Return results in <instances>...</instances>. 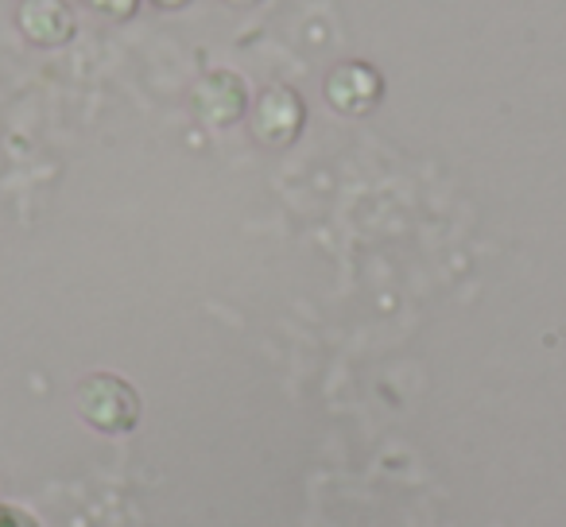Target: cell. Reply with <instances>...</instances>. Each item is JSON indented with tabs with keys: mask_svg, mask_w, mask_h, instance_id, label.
<instances>
[{
	"mask_svg": "<svg viewBox=\"0 0 566 527\" xmlns=\"http://www.w3.org/2000/svg\"><path fill=\"white\" fill-rule=\"evenodd\" d=\"M78 415L102 434H125L140 423V392L117 372H94L74 392Z\"/></svg>",
	"mask_w": 566,
	"mask_h": 527,
	"instance_id": "6da1fadb",
	"label": "cell"
},
{
	"mask_svg": "<svg viewBox=\"0 0 566 527\" xmlns=\"http://www.w3.org/2000/svg\"><path fill=\"white\" fill-rule=\"evenodd\" d=\"M303 117H307V109H303V97L292 86L264 89L249 109L252 136L260 144H268V148H287L300 136Z\"/></svg>",
	"mask_w": 566,
	"mask_h": 527,
	"instance_id": "7a4b0ae2",
	"label": "cell"
},
{
	"mask_svg": "<svg viewBox=\"0 0 566 527\" xmlns=\"http://www.w3.org/2000/svg\"><path fill=\"white\" fill-rule=\"evenodd\" d=\"M195 113L210 128H229L241 117H249V86L241 74L213 71L195 86Z\"/></svg>",
	"mask_w": 566,
	"mask_h": 527,
	"instance_id": "3957f363",
	"label": "cell"
},
{
	"mask_svg": "<svg viewBox=\"0 0 566 527\" xmlns=\"http://www.w3.org/2000/svg\"><path fill=\"white\" fill-rule=\"evenodd\" d=\"M380 94H385V82L365 63H342L326 78V102L342 117H365V113H373L380 105Z\"/></svg>",
	"mask_w": 566,
	"mask_h": 527,
	"instance_id": "277c9868",
	"label": "cell"
},
{
	"mask_svg": "<svg viewBox=\"0 0 566 527\" xmlns=\"http://www.w3.org/2000/svg\"><path fill=\"white\" fill-rule=\"evenodd\" d=\"M17 20L35 48H63L74 40V12L66 0H24Z\"/></svg>",
	"mask_w": 566,
	"mask_h": 527,
	"instance_id": "5b68a950",
	"label": "cell"
},
{
	"mask_svg": "<svg viewBox=\"0 0 566 527\" xmlns=\"http://www.w3.org/2000/svg\"><path fill=\"white\" fill-rule=\"evenodd\" d=\"M86 4L105 20H128L136 12V0H86Z\"/></svg>",
	"mask_w": 566,
	"mask_h": 527,
	"instance_id": "8992f818",
	"label": "cell"
},
{
	"mask_svg": "<svg viewBox=\"0 0 566 527\" xmlns=\"http://www.w3.org/2000/svg\"><path fill=\"white\" fill-rule=\"evenodd\" d=\"M151 4H159V9H182L187 0H151Z\"/></svg>",
	"mask_w": 566,
	"mask_h": 527,
	"instance_id": "52a82bcc",
	"label": "cell"
},
{
	"mask_svg": "<svg viewBox=\"0 0 566 527\" xmlns=\"http://www.w3.org/2000/svg\"><path fill=\"white\" fill-rule=\"evenodd\" d=\"M229 4H237V9H244V4H256V0H229Z\"/></svg>",
	"mask_w": 566,
	"mask_h": 527,
	"instance_id": "ba28073f",
	"label": "cell"
}]
</instances>
